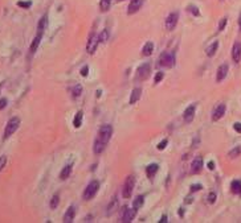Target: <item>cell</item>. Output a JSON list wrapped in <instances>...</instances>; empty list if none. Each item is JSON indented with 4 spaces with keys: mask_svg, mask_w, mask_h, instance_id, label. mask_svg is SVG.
Segmentation results:
<instances>
[{
    "mask_svg": "<svg viewBox=\"0 0 241 223\" xmlns=\"http://www.w3.org/2000/svg\"><path fill=\"white\" fill-rule=\"evenodd\" d=\"M6 162H7V157L6 156H0V172H2L3 168L6 166Z\"/></svg>",
    "mask_w": 241,
    "mask_h": 223,
    "instance_id": "cell-40",
    "label": "cell"
},
{
    "mask_svg": "<svg viewBox=\"0 0 241 223\" xmlns=\"http://www.w3.org/2000/svg\"><path fill=\"white\" fill-rule=\"evenodd\" d=\"M82 118H83L82 111H78L77 115H76V118H74V120H73V126L76 127V128H80V127H81V124H82Z\"/></svg>",
    "mask_w": 241,
    "mask_h": 223,
    "instance_id": "cell-26",
    "label": "cell"
},
{
    "mask_svg": "<svg viewBox=\"0 0 241 223\" xmlns=\"http://www.w3.org/2000/svg\"><path fill=\"white\" fill-rule=\"evenodd\" d=\"M6 106H7V99H6V98L0 99V110H3Z\"/></svg>",
    "mask_w": 241,
    "mask_h": 223,
    "instance_id": "cell-44",
    "label": "cell"
},
{
    "mask_svg": "<svg viewBox=\"0 0 241 223\" xmlns=\"http://www.w3.org/2000/svg\"><path fill=\"white\" fill-rule=\"evenodd\" d=\"M232 58H233V62L239 63L241 59V44L240 42H235L233 48H232Z\"/></svg>",
    "mask_w": 241,
    "mask_h": 223,
    "instance_id": "cell-13",
    "label": "cell"
},
{
    "mask_svg": "<svg viewBox=\"0 0 241 223\" xmlns=\"http://www.w3.org/2000/svg\"><path fill=\"white\" fill-rule=\"evenodd\" d=\"M74 217H76V209L73 207V206H70V207L66 210L65 215H64V222H65V223H70V222H73Z\"/></svg>",
    "mask_w": 241,
    "mask_h": 223,
    "instance_id": "cell-16",
    "label": "cell"
},
{
    "mask_svg": "<svg viewBox=\"0 0 241 223\" xmlns=\"http://www.w3.org/2000/svg\"><path fill=\"white\" fill-rule=\"evenodd\" d=\"M163 77H164V74L162 73V71H158V73H156V75H155V78H154V82H155V83H159V82L163 79Z\"/></svg>",
    "mask_w": 241,
    "mask_h": 223,
    "instance_id": "cell-37",
    "label": "cell"
},
{
    "mask_svg": "<svg viewBox=\"0 0 241 223\" xmlns=\"http://www.w3.org/2000/svg\"><path fill=\"white\" fill-rule=\"evenodd\" d=\"M239 27H240V30H241V13L239 16Z\"/></svg>",
    "mask_w": 241,
    "mask_h": 223,
    "instance_id": "cell-47",
    "label": "cell"
},
{
    "mask_svg": "<svg viewBox=\"0 0 241 223\" xmlns=\"http://www.w3.org/2000/svg\"><path fill=\"white\" fill-rule=\"evenodd\" d=\"M111 135H113V127H111L110 124H105L99 128L98 135H97V140L107 144L109 140H110V137H111Z\"/></svg>",
    "mask_w": 241,
    "mask_h": 223,
    "instance_id": "cell-2",
    "label": "cell"
},
{
    "mask_svg": "<svg viewBox=\"0 0 241 223\" xmlns=\"http://www.w3.org/2000/svg\"><path fill=\"white\" fill-rule=\"evenodd\" d=\"M41 38H43V34H40V33H37V36H36V37L33 38V41H32V44H31V48H29V50H31L32 54H33L35 51L37 50L40 42H41Z\"/></svg>",
    "mask_w": 241,
    "mask_h": 223,
    "instance_id": "cell-21",
    "label": "cell"
},
{
    "mask_svg": "<svg viewBox=\"0 0 241 223\" xmlns=\"http://www.w3.org/2000/svg\"><path fill=\"white\" fill-rule=\"evenodd\" d=\"M158 169H159V166H158V164H150L146 168V174H147V177L148 178H152L156 174V172H158Z\"/></svg>",
    "mask_w": 241,
    "mask_h": 223,
    "instance_id": "cell-22",
    "label": "cell"
},
{
    "mask_svg": "<svg viewBox=\"0 0 241 223\" xmlns=\"http://www.w3.org/2000/svg\"><path fill=\"white\" fill-rule=\"evenodd\" d=\"M195 112H196V104L188 106L187 108H186V111H184V114H183L184 122H186V123H191L192 120H194V118H195Z\"/></svg>",
    "mask_w": 241,
    "mask_h": 223,
    "instance_id": "cell-10",
    "label": "cell"
},
{
    "mask_svg": "<svg viewBox=\"0 0 241 223\" xmlns=\"http://www.w3.org/2000/svg\"><path fill=\"white\" fill-rule=\"evenodd\" d=\"M231 192L233 194H241V181L240 180H235L231 184Z\"/></svg>",
    "mask_w": 241,
    "mask_h": 223,
    "instance_id": "cell-24",
    "label": "cell"
},
{
    "mask_svg": "<svg viewBox=\"0 0 241 223\" xmlns=\"http://www.w3.org/2000/svg\"><path fill=\"white\" fill-rule=\"evenodd\" d=\"M167 144H168V139H163V140L160 141L158 145H156V148H158L159 150H163V149L167 147Z\"/></svg>",
    "mask_w": 241,
    "mask_h": 223,
    "instance_id": "cell-35",
    "label": "cell"
},
{
    "mask_svg": "<svg viewBox=\"0 0 241 223\" xmlns=\"http://www.w3.org/2000/svg\"><path fill=\"white\" fill-rule=\"evenodd\" d=\"M87 74H89V66H83L81 69V75L82 77H87Z\"/></svg>",
    "mask_w": 241,
    "mask_h": 223,
    "instance_id": "cell-42",
    "label": "cell"
},
{
    "mask_svg": "<svg viewBox=\"0 0 241 223\" xmlns=\"http://www.w3.org/2000/svg\"><path fill=\"white\" fill-rule=\"evenodd\" d=\"M136 215V209H128V207H123V213H122V218L120 221L123 223H130Z\"/></svg>",
    "mask_w": 241,
    "mask_h": 223,
    "instance_id": "cell-9",
    "label": "cell"
},
{
    "mask_svg": "<svg viewBox=\"0 0 241 223\" xmlns=\"http://www.w3.org/2000/svg\"><path fill=\"white\" fill-rule=\"evenodd\" d=\"M134 186H135V177L134 176H128L126 178L123 184V190H122V196L124 198H130L131 194H132V190H134Z\"/></svg>",
    "mask_w": 241,
    "mask_h": 223,
    "instance_id": "cell-5",
    "label": "cell"
},
{
    "mask_svg": "<svg viewBox=\"0 0 241 223\" xmlns=\"http://www.w3.org/2000/svg\"><path fill=\"white\" fill-rule=\"evenodd\" d=\"M217 48H219V41H213V42H212L211 45L207 48V55H208V57H213L215 53L217 51Z\"/></svg>",
    "mask_w": 241,
    "mask_h": 223,
    "instance_id": "cell-23",
    "label": "cell"
},
{
    "mask_svg": "<svg viewBox=\"0 0 241 223\" xmlns=\"http://www.w3.org/2000/svg\"><path fill=\"white\" fill-rule=\"evenodd\" d=\"M46 25H48V16H46V15H44L43 17L40 19V21H39V25H37V33L43 34V33H44V30H45V28H46Z\"/></svg>",
    "mask_w": 241,
    "mask_h": 223,
    "instance_id": "cell-20",
    "label": "cell"
},
{
    "mask_svg": "<svg viewBox=\"0 0 241 223\" xmlns=\"http://www.w3.org/2000/svg\"><path fill=\"white\" fill-rule=\"evenodd\" d=\"M72 168H73L72 165H66L65 168L61 170V173H60V178H61V180H66V178L70 176V173H72Z\"/></svg>",
    "mask_w": 241,
    "mask_h": 223,
    "instance_id": "cell-25",
    "label": "cell"
},
{
    "mask_svg": "<svg viewBox=\"0 0 241 223\" xmlns=\"http://www.w3.org/2000/svg\"><path fill=\"white\" fill-rule=\"evenodd\" d=\"M159 65L163 67H172L175 65V54L171 51H164L159 58Z\"/></svg>",
    "mask_w": 241,
    "mask_h": 223,
    "instance_id": "cell-4",
    "label": "cell"
},
{
    "mask_svg": "<svg viewBox=\"0 0 241 223\" xmlns=\"http://www.w3.org/2000/svg\"><path fill=\"white\" fill-rule=\"evenodd\" d=\"M142 4H143V0H131L130 4H128V8H127V13L134 15L135 12H138L140 9Z\"/></svg>",
    "mask_w": 241,
    "mask_h": 223,
    "instance_id": "cell-12",
    "label": "cell"
},
{
    "mask_svg": "<svg viewBox=\"0 0 241 223\" xmlns=\"http://www.w3.org/2000/svg\"><path fill=\"white\" fill-rule=\"evenodd\" d=\"M99 97H101V90L97 91V98H99Z\"/></svg>",
    "mask_w": 241,
    "mask_h": 223,
    "instance_id": "cell-49",
    "label": "cell"
},
{
    "mask_svg": "<svg viewBox=\"0 0 241 223\" xmlns=\"http://www.w3.org/2000/svg\"><path fill=\"white\" fill-rule=\"evenodd\" d=\"M203 168V158L202 157H196L194 161H192V165H191V172L194 174H198L200 173V170Z\"/></svg>",
    "mask_w": 241,
    "mask_h": 223,
    "instance_id": "cell-14",
    "label": "cell"
},
{
    "mask_svg": "<svg viewBox=\"0 0 241 223\" xmlns=\"http://www.w3.org/2000/svg\"><path fill=\"white\" fill-rule=\"evenodd\" d=\"M216 198H217V196H216L215 192H211L209 194H208V202H209V204H215Z\"/></svg>",
    "mask_w": 241,
    "mask_h": 223,
    "instance_id": "cell-36",
    "label": "cell"
},
{
    "mask_svg": "<svg viewBox=\"0 0 241 223\" xmlns=\"http://www.w3.org/2000/svg\"><path fill=\"white\" fill-rule=\"evenodd\" d=\"M140 94H142V90H140L139 87H136V89H134V90L131 91V95H130V104H135V103L139 101Z\"/></svg>",
    "mask_w": 241,
    "mask_h": 223,
    "instance_id": "cell-18",
    "label": "cell"
},
{
    "mask_svg": "<svg viewBox=\"0 0 241 223\" xmlns=\"http://www.w3.org/2000/svg\"><path fill=\"white\" fill-rule=\"evenodd\" d=\"M191 198H186V204H191Z\"/></svg>",
    "mask_w": 241,
    "mask_h": 223,
    "instance_id": "cell-48",
    "label": "cell"
},
{
    "mask_svg": "<svg viewBox=\"0 0 241 223\" xmlns=\"http://www.w3.org/2000/svg\"><path fill=\"white\" fill-rule=\"evenodd\" d=\"M152 51H154V44H152L151 41H148L144 44V46L142 48V55H144V57H148V55L152 54Z\"/></svg>",
    "mask_w": 241,
    "mask_h": 223,
    "instance_id": "cell-17",
    "label": "cell"
},
{
    "mask_svg": "<svg viewBox=\"0 0 241 223\" xmlns=\"http://www.w3.org/2000/svg\"><path fill=\"white\" fill-rule=\"evenodd\" d=\"M19 126H20V119L17 116L9 119L8 123H7V126H6V131H4V136H3L4 140H7L8 137H11L12 135H13L16 131H17Z\"/></svg>",
    "mask_w": 241,
    "mask_h": 223,
    "instance_id": "cell-1",
    "label": "cell"
},
{
    "mask_svg": "<svg viewBox=\"0 0 241 223\" xmlns=\"http://www.w3.org/2000/svg\"><path fill=\"white\" fill-rule=\"evenodd\" d=\"M225 25H227V17H224V19H221V21H220V24H219V30L220 32L224 30Z\"/></svg>",
    "mask_w": 241,
    "mask_h": 223,
    "instance_id": "cell-39",
    "label": "cell"
},
{
    "mask_svg": "<svg viewBox=\"0 0 241 223\" xmlns=\"http://www.w3.org/2000/svg\"><path fill=\"white\" fill-rule=\"evenodd\" d=\"M203 189V186L200 185V184H194V185H191V193H195V192H198V190H202Z\"/></svg>",
    "mask_w": 241,
    "mask_h": 223,
    "instance_id": "cell-38",
    "label": "cell"
},
{
    "mask_svg": "<svg viewBox=\"0 0 241 223\" xmlns=\"http://www.w3.org/2000/svg\"><path fill=\"white\" fill-rule=\"evenodd\" d=\"M143 204H144V197H143V196H138V197H136L135 200H134V202H132V207L138 210L139 207H142Z\"/></svg>",
    "mask_w": 241,
    "mask_h": 223,
    "instance_id": "cell-27",
    "label": "cell"
},
{
    "mask_svg": "<svg viewBox=\"0 0 241 223\" xmlns=\"http://www.w3.org/2000/svg\"><path fill=\"white\" fill-rule=\"evenodd\" d=\"M160 223H166V222H168V217L164 214V215H162V218H160V221H159Z\"/></svg>",
    "mask_w": 241,
    "mask_h": 223,
    "instance_id": "cell-45",
    "label": "cell"
},
{
    "mask_svg": "<svg viewBox=\"0 0 241 223\" xmlns=\"http://www.w3.org/2000/svg\"><path fill=\"white\" fill-rule=\"evenodd\" d=\"M17 5L21 7V8H29V7L32 5V3H31V2H19Z\"/></svg>",
    "mask_w": 241,
    "mask_h": 223,
    "instance_id": "cell-41",
    "label": "cell"
},
{
    "mask_svg": "<svg viewBox=\"0 0 241 223\" xmlns=\"http://www.w3.org/2000/svg\"><path fill=\"white\" fill-rule=\"evenodd\" d=\"M117 2H123V0H117Z\"/></svg>",
    "mask_w": 241,
    "mask_h": 223,
    "instance_id": "cell-50",
    "label": "cell"
},
{
    "mask_svg": "<svg viewBox=\"0 0 241 223\" xmlns=\"http://www.w3.org/2000/svg\"><path fill=\"white\" fill-rule=\"evenodd\" d=\"M105 148H106V144H105V143H102V141H99V140H97V139H95L94 145H93L94 153H95V154H101L103 150H105Z\"/></svg>",
    "mask_w": 241,
    "mask_h": 223,
    "instance_id": "cell-19",
    "label": "cell"
},
{
    "mask_svg": "<svg viewBox=\"0 0 241 223\" xmlns=\"http://www.w3.org/2000/svg\"><path fill=\"white\" fill-rule=\"evenodd\" d=\"M111 5V0H101L99 2V9L102 12H107Z\"/></svg>",
    "mask_w": 241,
    "mask_h": 223,
    "instance_id": "cell-29",
    "label": "cell"
},
{
    "mask_svg": "<svg viewBox=\"0 0 241 223\" xmlns=\"http://www.w3.org/2000/svg\"><path fill=\"white\" fill-rule=\"evenodd\" d=\"M82 94V86L81 85H74L72 87V95H73V98H78L80 95Z\"/></svg>",
    "mask_w": 241,
    "mask_h": 223,
    "instance_id": "cell-28",
    "label": "cell"
},
{
    "mask_svg": "<svg viewBox=\"0 0 241 223\" xmlns=\"http://www.w3.org/2000/svg\"><path fill=\"white\" fill-rule=\"evenodd\" d=\"M117 204H118V201H117V198H113L111 200V202H110V205L107 206V215H111V213L115 210V207H117Z\"/></svg>",
    "mask_w": 241,
    "mask_h": 223,
    "instance_id": "cell-30",
    "label": "cell"
},
{
    "mask_svg": "<svg viewBox=\"0 0 241 223\" xmlns=\"http://www.w3.org/2000/svg\"><path fill=\"white\" fill-rule=\"evenodd\" d=\"M241 154V147H236V148H233L229 152V157L231 158H236V157H239Z\"/></svg>",
    "mask_w": 241,
    "mask_h": 223,
    "instance_id": "cell-33",
    "label": "cell"
},
{
    "mask_svg": "<svg viewBox=\"0 0 241 223\" xmlns=\"http://www.w3.org/2000/svg\"><path fill=\"white\" fill-rule=\"evenodd\" d=\"M227 74H228V65L227 63H224V65H221L217 69V74H216V81L217 82H221L224 78L227 77Z\"/></svg>",
    "mask_w": 241,
    "mask_h": 223,
    "instance_id": "cell-15",
    "label": "cell"
},
{
    "mask_svg": "<svg viewBox=\"0 0 241 223\" xmlns=\"http://www.w3.org/2000/svg\"><path fill=\"white\" fill-rule=\"evenodd\" d=\"M150 71H151V67H150L148 63L140 65L138 69H136V79H138V81H144V79H147L148 75H150Z\"/></svg>",
    "mask_w": 241,
    "mask_h": 223,
    "instance_id": "cell-6",
    "label": "cell"
},
{
    "mask_svg": "<svg viewBox=\"0 0 241 223\" xmlns=\"http://www.w3.org/2000/svg\"><path fill=\"white\" fill-rule=\"evenodd\" d=\"M98 189H99V182H98V181L94 180V181L89 182V185L86 186L85 192H83V200H85V201L93 200V197L95 196V194H97Z\"/></svg>",
    "mask_w": 241,
    "mask_h": 223,
    "instance_id": "cell-3",
    "label": "cell"
},
{
    "mask_svg": "<svg viewBox=\"0 0 241 223\" xmlns=\"http://www.w3.org/2000/svg\"><path fill=\"white\" fill-rule=\"evenodd\" d=\"M107 38H109V30H107V29H103L101 33L98 34V40H99V42H106Z\"/></svg>",
    "mask_w": 241,
    "mask_h": 223,
    "instance_id": "cell-31",
    "label": "cell"
},
{
    "mask_svg": "<svg viewBox=\"0 0 241 223\" xmlns=\"http://www.w3.org/2000/svg\"><path fill=\"white\" fill-rule=\"evenodd\" d=\"M225 110H227L225 104H224V103H220V104L213 110V114H212V120H213V122L220 120V119L224 116V114H225Z\"/></svg>",
    "mask_w": 241,
    "mask_h": 223,
    "instance_id": "cell-11",
    "label": "cell"
},
{
    "mask_svg": "<svg viewBox=\"0 0 241 223\" xmlns=\"http://www.w3.org/2000/svg\"><path fill=\"white\" fill-rule=\"evenodd\" d=\"M208 169H209V170H213V169H215V162H213V161H209V162H208Z\"/></svg>",
    "mask_w": 241,
    "mask_h": 223,
    "instance_id": "cell-46",
    "label": "cell"
},
{
    "mask_svg": "<svg viewBox=\"0 0 241 223\" xmlns=\"http://www.w3.org/2000/svg\"><path fill=\"white\" fill-rule=\"evenodd\" d=\"M178 20H179V13H178V12H171V13L167 16V19H166L167 30H174L176 24H178Z\"/></svg>",
    "mask_w": 241,
    "mask_h": 223,
    "instance_id": "cell-8",
    "label": "cell"
},
{
    "mask_svg": "<svg viewBox=\"0 0 241 223\" xmlns=\"http://www.w3.org/2000/svg\"><path fill=\"white\" fill-rule=\"evenodd\" d=\"M58 202H60V197H58V194H54V196L52 197L50 204H49L50 209H56V207H57V206H58Z\"/></svg>",
    "mask_w": 241,
    "mask_h": 223,
    "instance_id": "cell-32",
    "label": "cell"
},
{
    "mask_svg": "<svg viewBox=\"0 0 241 223\" xmlns=\"http://www.w3.org/2000/svg\"><path fill=\"white\" fill-rule=\"evenodd\" d=\"M187 11H188V12H191V13L194 15V16H199V15H200L199 8H198V7H195V5H192V4H191V5H188V7H187Z\"/></svg>",
    "mask_w": 241,
    "mask_h": 223,
    "instance_id": "cell-34",
    "label": "cell"
},
{
    "mask_svg": "<svg viewBox=\"0 0 241 223\" xmlns=\"http://www.w3.org/2000/svg\"><path fill=\"white\" fill-rule=\"evenodd\" d=\"M99 44V40H98V36L94 34V32L90 34L89 37V41H87V45H86V50L89 54H93L95 50H97V46Z\"/></svg>",
    "mask_w": 241,
    "mask_h": 223,
    "instance_id": "cell-7",
    "label": "cell"
},
{
    "mask_svg": "<svg viewBox=\"0 0 241 223\" xmlns=\"http://www.w3.org/2000/svg\"><path fill=\"white\" fill-rule=\"evenodd\" d=\"M233 128H235L236 132L241 133V123H235V124H233Z\"/></svg>",
    "mask_w": 241,
    "mask_h": 223,
    "instance_id": "cell-43",
    "label": "cell"
}]
</instances>
